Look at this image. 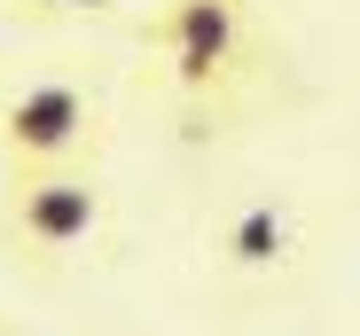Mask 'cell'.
Returning a JSON list of instances; mask_svg holds the SVG:
<instances>
[{"label": "cell", "mask_w": 360, "mask_h": 336, "mask_svg": "<svg viewBox=\"0 0 360 336\" xmlns=\"http://www.w3.org/2000/svg\"><path fill=\"white\" fill-rule=\"evenodd\" d=\"M94 118H102V109L79 86L39 79V86H24L8 109H0V149H8L16 173H55V164H71L94 141Z\"/></svg>", "instance_id": "3957f363"}, {"label": "cell", "mask_w": 360, "mask_h": 336, "mask_svg": "<svg viewBox=\"0 0 360 336\" xmlns=\"http://www.w3.org/2000/svg\"><path fill=\"white\" fill-rule=\"evenodd\" d=\"M290 211L282 203H243L227 219V235H219V250H227V266H243V274H274L282 258H290Z\"/></svg>", "instance_id": "277c9868"}, {"label": "cell", "mask_w": 360, "mask_h": 336, "mask_svg": "<svg viewBox=\"0 0 360 336\" xmlns=\"http://www.w3.org/2000/svg\"><path fill=\"white\" fill-rule=\"evenodd\" d=\"M102 235V180L79 164H55V173H16L8 188V243L32 258H71Z\"/></svg>", "instance_id": "7a4b0ae2"}, {"label": "cell", "mask_w": 360, "mask_h": 336, "mask_svg": "<svg viewBox=\"0 0 360 336\" xmlns=\"http://www.w3.org/2000/svg\"><path fill=\"white\" fill-rule=\"evenodd\" d=\"M32 8H79V16H102V8H117V0H32Z\"/></svg>", "instance_id": "5b68a950"}, {"label": "cell", "mask_w": 360, "mask_h": 336, "mask_svg": "<svg viewBox=\"0 0 360 336\" xmlns=\"http://www.w3.org/2000/svg\"><path fill=\"white\" fill-rule=\"evenodd\" d=\"M157 55H165V79L188 94V102H212L235 86L251 55V32H243V0H165L157 24H149Z\"/></svg>", "instance_id": "6da1fadb"}]
</instances>
